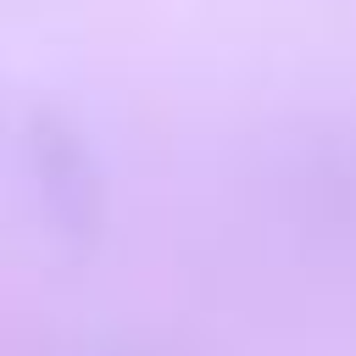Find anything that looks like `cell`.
Segmentation results:
<instances>
[{
	"instance_id": "1",
	"label": "cell",
	"mask_w": 356,
	"mask_h": 356,
	"mask_svg": "<svg viewBox=\"0 0 356 356\" xmlns=\"http://www.w3.org/2000/svg\"><path fill=\"white\" fill-rule=\"evenodd\" d=\"M28 161L39 178V200L61 234H89L100 217V172L83 134L61 111H33L28 122Z\"/></svg>"
}]
</instances>
